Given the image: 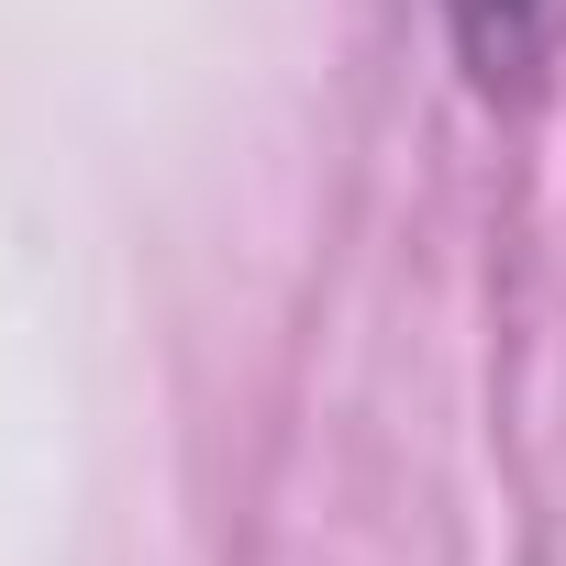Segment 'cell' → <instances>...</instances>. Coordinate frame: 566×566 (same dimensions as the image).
<instances>
[{
	"label": "cell",
	"mask_w": 566,
	"mask_h": 566,
	"mask_svg": "<svg viewBox=\"0 0 566 566\" xmlns=\"http://www.w3.org/2000/svg\"><path fill=\"white\" fill-rule=\"evenodd\" d=\"M444 12H455L467 67H478L489 90H511V78H533V67H544V45H555V12H566V0H444Z\"/></svg>",
	"instance_id": "cell-1"
}]
</instances>
